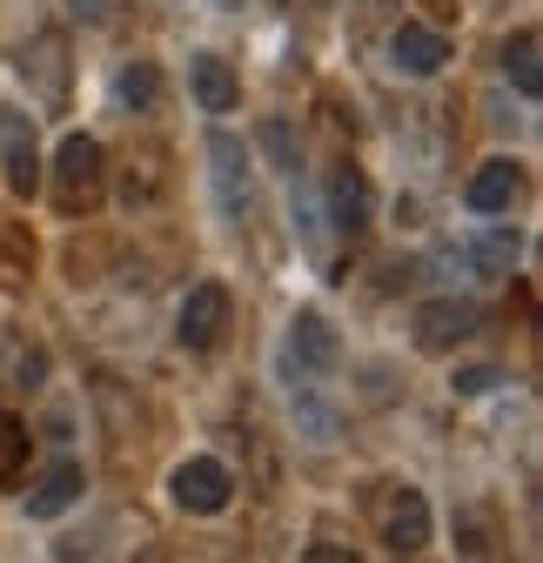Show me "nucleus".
<instances>
[{"label": "nucleus", "instance_id": "nucleus-26", "mask_svg": "<svg viewBox=\"0 0 543 563\" xmlns=\"http://www.w3.org/2000/svg\"><path fill=\"white\" fill-rule=\"evenodd\" d=\"M276 8H289V0H276Z\"/></svg>", "mask_w": 543, "mask_h": 563}, {"label": "nucleus", "instance_id": "nucleus-5", "mask_svg": "<svg viewBox=\"0 0 543 563\" xmlns=\"http://www.w3.org/2000/svg\"><path fill=\"white\" fill-rule=\"evenodd\" d=\"M175 504L188 510V517H215V510H229V497H235V476L215 463V456H195V463H181L175 470Z\"/></svg>", "mask_w": 543, "mask_h": 563}, {"label": "nucleus", "instance_id": "nucleus-25", "mask_svg": "<svg viewBox=\"0 0 543 563\" xmlns=\"http://www.w3.org/2000/svg\"><path fill=\"white\" fill-rule=\"evenodd\" d=\"M222 8H235V0H222Z\"/></svg>", "mask_w": 543, "mask_h": 563}, {"label": "nucleus", "instance_id": "nucleus-11", "mask_svg": "<svg viewBox=\"0 0 543 563\" xmlns=\"http://www.w3.org/2000/svg\"><path fill=\"white\" fill-rule=\"evenodd\" d=\"M81 504V470L75 463H54L34 489H27V517H60V510H75Z\"/></svg>", "mask_w": 543, "mask_h": 563}, {"label": "nucleus", "instance_id": "nucleus-16", "mask_svg": "<svg viewBox=\"0 0 543 563\" xmlns=\"http://www.w3.org/2000/svg\"><path fill=\"white\" fill-rule=\"evenodd\" d=\"M121 101L134 108V114H148L155 101H162V75L148 60H134V67H121Z\"/></svg>", "mask_w": 543, "mask_h": 563}, {"label": "nucleus", "instance_id": "nucleus-1", "mask_svg": "<svg viewBox=\"0 0 543 563\" xmlns=\"http://www.w3.org/2000/svg\"><path fill=\"white\" fill-rule=\"evenodd\" d=\"M101 141L95 134H67L60 141V155H54V201L67 208V216H88V208L101 201Z\"/></svg>", "mask_w": 543, "mask_h": 563}, {"label": "nucleus", "instance_id": "nucleus-14", "mask_svg": "<svg viewBox=\"0 0 543 563\" xmlns=\"http://www.w3.org/2000/svg\"><path fill=\"white\" fill-rule=\"evenodd\" d=\"M536 54H543V47H536V34H530V27H523L510 47H503V75L517 81V95H536V88H543V67H536Z\"/></svg>", "mask_w": 543, "mask_h": 563}, {"label": "nucleus", "instance_id": "nucleus-9", "mask_svg": "<svg viewBox=\"0 0 543 563\" xmlns=\"http://www.w3.org/2000/svg\"><path fill=\"white\" fill-rule=\"evenodd\" d=\"M389 54H396V67H402V75H436V67L450 60V41H443L436 27H396Z\"/></svg>", "mask_w": 543, "mask_h": 563}, {"label": "nucleus", "instance_id": "nucleus-15", "mask_svg": "<svg viewBox=\"0 0 543 563\" xmlns=\"http://www.w3.org/2000/svg\"><path fill=\"white\" fill-rule=\"evenodd\" d=\"M21 67H34V75H41V101H60V88H67V75H60V34H41L34 41V60L21 54Z\"/></svg>", "mask_w": 543, "mask_h": 563}, {"label": "nucleus", "instance_id": "nucleus-20", "mask_svg": "<svg viewBox=\"0 0 543 563\" xmlns=\"http://www.w3.org/2000/svg\"><path fill=\"white\" fill-rule=\"evenodd\" d=\"M268 148H276V162L296 175V141H289V128H282V121H268Z\"/></svg>", "mask_w": 543, "mask_h": 563}, {"label": "nucleus", "instance_id": "nucleus-21", "mask_svg": "<svg viewBox=\"0 0 543 563\" xmlns=\"http://www.w3.org/2000/svg\"><path fill=\"white\" fill-rule=\"evenodd\" d=\"M463 550H469V556H484V550H490V530H484V517H463Z\"/></svg>", "mask_w": 543, "mask_h": 563}, {"label": "nucleus", "instance_id": "nucleus-3", "mask_svg": "<svg viewBox=\"0 0 543 563\" xmlns=\"http://www.w3.org/2000/svg\"><path fill=\"white\" fill-rule=\"evenodd\" d=\"M0 168H8L14 195L41 188V141H34V114H21V108H0Z\"/></svg>", "mask_w": 543, "mask_h": 563}, {"label": "nucleus", "instance_id": "nucleus-19", "mask_svg": "<svg viewBox=\"0 0 543 563\" xmlns=\"http://www.w3.org/2000/svg\"><path fill=\"white\" fill-rule=\"evenodd\" d=\"M510 255H517V235H484V242H477V262H484V268H503Z\"/></svg>", "mask_w": 543, "mask_h": 563}, {"label": "nucleus", "instance_id": "nucleus-12", "mask_svg": "<svg viewBox=\"0 0 543 563\" xmlns=\"http://www.w3.org/2000/svg\"><path fill=\"white\" fill-rule=\"evenodd\" d=\"M195 101L209 108V114H229V108L242 101V88H235V67H229L222 54H195Z\"/></svg>", "mask_w": 543, "mask_h": 563}, {"label": "nucleus", "instance_id": "nucleus-6", "mask_svg": "<svg viewBox=\"0 0 543 563\" xmlns=\"http://www.w3.org/2000/svg\"><path fill=\"white\" fill-rule=\"evenodd\" d=\"M209 162H215V195H222V216L229 222H242L248 216V155H242V141L235 134H215L209 141Z\"/></svg>", "mask_w": 543, "mask_h": 563}, {"label": "nucleus", "instance_id": "nucleus-4", "mask_svg": "<svg viewBox=\"0 0 543 563\" xmlns=\"http://www.w3.org/2000/svg\"><path fill=\"white\" fill-rule=\"evenodd\" d=\"M175 335H181V349H215L229 335V289L222 282H195L181 316H175Z\"/></svg>", "mask_w": 543, "mask_h": 563}, {"label": "nucleus", "instance_id": "nucleus-13", "mask_svg": "<svg viewBox=\"0 0 543 563\" xmlns=\"http://www.w3.org/2000/svg\"><path fill=\"white\" fill-rule=\"evenodd\" d=\"M329 216H335V229H350V235L369 222V181L356 168H335L329 175Z\"/></svg>", "mask_w": 543, "mask_h": 563}, {"label": "nucleus", "instance_id": "nucleus-24", "mask_svg": "<svg viewBox=\"0 0 543 563\" xmlns=\"http://www.w3.org/2000/svg\"><path fill=\"white\" fill-rule=\"evenodd\" d=\"M383 8H396V0H383Z\"/></svg>", "mask_w": 543, "mask_h": 563}, {"label": "nucleus", "instance_id": "nucleus-23", "mask_svg": "<svg viewBox=\"0 0 543 563\" xmlns=\"http://www.w3.org/2000/svg\"><path fill=\"white\" fill-rule=\"evenodd\" d=\"M67 8H75V14H81V21H101V14H108V8H114V0H67Z\"/></svg>", "mask_w": 543, "mask_h": 563}, {"label": "nucleus", "instance_id": "nucleus-22", "mask_svg": "<svg viewBox=\"0 0 543 563\" xmlns=\"http://www.w3.org/2000/svg\"><path fill=\"white\" fill-rule=\"evenodd\" d=\"M490 383H497V369H463V376H456L463 396H477V389H490Z\"/></svg>", "mask_w": 543, "mask_h": 563}, {"label": "nucleus", "instance_id": "nucleus-2", "mask_svg": "<svg viewBox=\"0 0 543 563\" xmlns=\"http://www.w3.org/2000/svg\"><path fill=\"white\" fill-rule=\"evenodd\" d=\"M376 530L396 556H417L430 543V504H423V489L410 483H383V497H376Z\"/></svg>", "mask_w": 543, "mask_h": 563}, {"label": "nucleus", "instance_id": "nucleus-7", "mask_svg": "<svg viewBox=\"0 0 543 563\" xmlns=\"http://www.w3.org/2000/svg\"><path fill=\"white\" fill-rule=\"evenodd\" d=\"M335 356H343V342H335V329L315 316V309H302L296 322H289V363H302V369H335Z\"/></svg>", "mask_w": 543, "mask_h": 563}, {"label": "nucleus", "instance_id": "nucleus-17", "mask_svg": "<svg viewBox=\"0 0 543 563\" xmlns=\"http://www.w3.org/2000/svg\"><path fill=\"white\" fill-rule=\"evenodd\" d=\"M21 456H27V430L0 409V483H14L21 476Z\"/></svg>", "mask_w": 543, "mask_h": 563}, {"label": "nucleus", "instance_id": "nucleus-18", "mask_svg": "<svg viewBox=\"0 0 543 563\" xmlns=\"http://www.w3.org/2000/svg\"><path fill=\"white\" fill-rule=\"evenodd\" d=\"M8 376H14V389H41L47 356H41V349H27V342H14V349H8Z\"/></svg>", "mask_w": 543, "mask_h": 563}, {"label": "nucleus", "instance_id": "nucleus-8", "mask_svg": "<svg viewBox=\"0 0 543 563\" xmlns=\"http://www.w3.org/2000/svg\"><path fill=\"white\" fill-rule=\"evenodd\" d=\"M469 329H477V309L469 302H423L417 309V349H430V356L436 349H456Z\"/></svg>", "mask_w": 543, "mask_h": 563}, {"label": "nucleus", "instance_id": "nucleus-10", "mask_svg": "<svg viewBox=\"0 0 543 563\" xmlns=\"http://www.w3.org/2000/svg\"><path fill=\"white\" fill-rule=\"evenodd\" d=\"M517 188H523L517 162H484L477 175H469V208H477V216H503V208L517 201Z\"/></svg>", "mask_w": 543, "mask_h": 563}]
</instances>
